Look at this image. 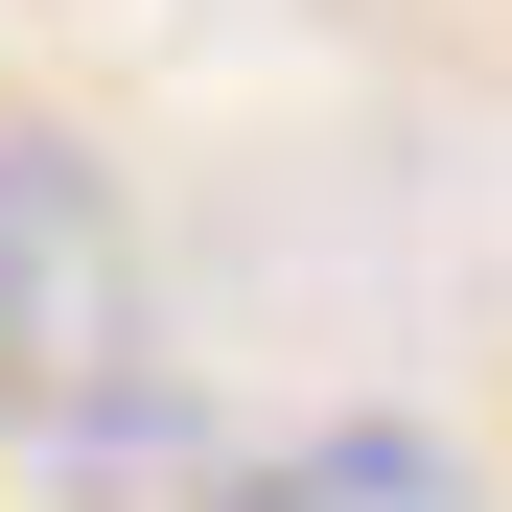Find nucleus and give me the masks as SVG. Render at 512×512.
<instances>
[{
	"label": "nucleus",
	"instance_id": "2",
	"mask_svg": "<svg viewBox=\"0 0 512 512\" xmlns=\"http://www.w3.org/2000/svg\"><path fill=\"white\" fill-rule=\"evenodd\" d=\"M210 512H443V466H419L396 419H326V443H280V466H233Z\"/></svg>",
	"mask_w": 512,
	"mask_h": 512
},
{
	"label": "nucleus",
	"instance_id": "1",
	"mask_svg": "<svg viewBox=\"0 0 512 512\" xmlns=\"http://www.w3.org/2000/svg\"><path fill=\"white\" fill-rule=\"evenodd\" d=\"M140 373V233L47 117H0V419H94Z\"/></svg>",
	"mask_w": 512,
	"mask_h": 512
}]
</instances>
